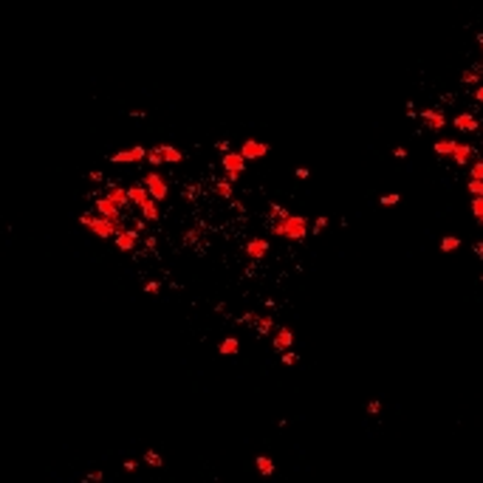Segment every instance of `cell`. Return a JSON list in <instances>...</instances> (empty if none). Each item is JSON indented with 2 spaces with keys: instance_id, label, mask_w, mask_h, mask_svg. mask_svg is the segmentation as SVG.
<instances>
[{
  "instance_id": "obj_34",
  "label": "cell",
  "mask_w": 483,
  "mask_h": 483,
  "mask_svg": "<svg viewBox=\"0 0 483 483\" xmlns=\"http://www.w3.org/2000/svg\"><path fill=\"white\" fill-rule=\"evenodd\" d=\"M142 243H144V249H150V252L158 249V237H156V234H147V232H144V234H142Z\"/></svg>"
},
{
  "instance_id": "obj_22",
  "label": "cell",
  "mask_w": 483,
  "mask_h": 483,
  "mask_svg": "<svg viewBox=\"0 0 483 483\" xmlns=\"http://www.w3.org/2000/svg\"><path fill=\"white\" fill-rule=\"evenodd\" d=\"M161 153H164V161L167 164H181L184 161V150H178L175 144H161Z\"/></svg>"
},
{
  "instance_id": "obj_44",
  "label": "cell",
  "mask_w": 483,
  "mask_h": 483,
  "mask_svg": "<svg viewBox=\"0 0 483 483\" xmlns=\"http://www.w3.org/2000/svg\"><path fill=\"white\" fill-rule=\"evenodd\" d=\"M122 469H125V472H136V469H139V461L128 458V461H122Z\"/></svg>"
},
{
  "instance_id": "obj_51",
  "label": "cell",
  "mask_w": 483,
  "mask_h": 483,
  "mask_svg": "<svg viewBox=\"0 0 483 483\" xmlns=\"http://www.w3.org/2000/svg\"><path fill=\"white\" fill-rule=\"evenodd\" d=\"M229 204H232V209H234V212H243V204H240V201H229Z\"/></svg>"
},
{
  "instance_id": "obj_29",
  "label": "cell",
  "mask_w": 483,
  "mask_h": 483,
  "mask_svg": "<svg viewBox=\"0 0 483 483\" xmlns=\"http://www.w3.org/2000/svg\"><path fill=\"white\" fill-rule=\"evenodd\" d=\"M469 178H483V158H472L469 161Z\"/></svg>"
},
{
  "instance_id": "obj_3",
  "label": "cell",
  "mask_w": 483,
  "mask_h": 483,
  "mask_svg": "<svg viewBox=\"0 0 483 483\" xmlns=\"http://www.w3.org/2000/svg\"><path fill=\"white\" fill-rule=\"evenodd\" d=\"M144 187L150 190V195L158 201V204H164V201L170 198V181H167V175H161L158 170H147L142 175Z\"/></svg>"
},
{
  "instance_id": "obj_15",
  "label": "cell",
  "mask_w": 483,
  "mask_h": 483,
  "mask_svg": "<svg viewBox=\"0 0 483 483\" xmlns=\"http://www.w3.org/2000/svg\"><path fill=\"white\" fill-rule=\"evenodd\" d=\"M277 331V322L271 320V314H257V320H255V334L257 336H271Z\"/></svg>"
},
{
  "instance_id": "obj_38",
  "label": "cell",
  "mask_w": 483,
  "mask_h": 483,
  "mask_svg": "<svg viewBox=\"0 0 483 483\" xmlns=\"http://www.w3.org/2000/svg\"><path fill=\"white\" fill-rule=\"evenodd\" d=\"M88 181H91V184H105L107 178H105V172H102V170H91V172H88Z\"/></svg>"
},
{
  "instance_id": "obj_11",
  "label": "cell",
  "mask_w": 483,
  "mask_h": 483,
  "mask_svg": "<svg viewBox=\"0 0 483 483\" xmlns=\"http://www.w3.org/2000/svg\"><path fill=\"white\" fill-rule=\"evenodd\" d=\"M237 150H240V153L249 158V161H257V158H266V156H269L271 144L260 142V139H246V142H243Z\"/></svg>"
},
{
  "instance_id": "obj_14",
  "label": "cell",
  "mask_w": 483,
  "mask_h": 483,
  "mask_svg": "<svg viewBox=\"0 0 483 483\" xmlns=\"http://www.w3.org/2000/svg\"><path fill=\"white\" fill-rule=\"evenodd\" d=\"M477 156H480V153H477L475 144L458 142V147H455V153H452V161L458 164V167H469V161H472V158H477Z\"/></svg>"
},
{
  "instance_id": "obj_1",
  "label": "cell",
  "mask_w": 483,
  "mask_h": 483,
  "mask_svg": "<svg viewBox=\"0 0 483 483\" xmlns=\"http://www.w3.org/2000/svg\"><path fill=\"white\" fill-rule=\"evenodd\" d=\"M271 234L280 237V240H288V243H303L308 234H311V218H308V215L288 212L285 218L271 223Z\"/></svg>"
},
{
  "instance_id": "obj_6",
  "label": "cell",
  "mask_w": 483,
  "mask_h": 483,
  "mask_svg": "<svg viewBox=\"0 0 483 483\" xmlns=\"http://www.w3.org/2000/svg\"><path fill=\"white\" fill-rule=\"evenodd\" d=\"M102 192H105L110 201H116V204L125 209V212H130L133 209V204H130V192H128V187H122L119 181H105L102 184Z\"/></svg>"
},
{
  "instance_id": "obj_23",
  "label": "cell",
  "mask_w": 483,
  "mask_h": 483,
  "mask_svg": "<svg viewBox=\"0 0 483 483\" xmlns=\"http://www.w3.org/2000/svg\"><path fill=\"white\" fill-rule=\"evenodd\" d=\"M237 350H240V339H237V336H226V339H220V345H218L220 356H234Z\"/></svg>"
},
{
  "instance_id": "obj_49",
  "label": "cell",
  "mask_w": 483,
  "mask_h": 483,
  "mask_svg": "<svg viewBox=\"0 0 483 483\" xmlns=\"http://www.w3.org/2000/svg\"><path fill=\"white\" fill-rule=\"evenodd\" d=\"M393 156H396V158H407V147H393Z\"/></svg>"
},
{
  "instance_id": "obj_30",
  "label": "cell",
  "mask_w": 483,
  "mask_h": 483,
  "mask_svg": "<svg viewBox=\"0 0 483 483\" xmlns=\"http://www.w3.org/2000/svg\"><path fill=\"white\" fill-rule=\"evenodd\" d=\"M280 359H283V365H285V368H291V365H297V362H299V356L294 353V348L283 350V353H280Z\"/></svg>"
},
{
  "instance_id": "obj_50",
  "label": "cell",
  "mask_w": 483,
  "mask_h": 483,
  "mask_svg": "<svg viewBox=\"0 0 483 483\" xmlns=\"http://www.w3.org/2000/svg\"><path fill=\"white\" fill-rule=\"evenodd\" d=\"M407 116H410V119H418V110H415L410 102H407Z\"/></svg>"
},
{
  "instance_id": "obj_35",
  "label": "cell",
  "mask_w": 483,
  "mask_h": 483,
  "mask_svg": "<svg viewBox=\"0 0 483 483\" xmlns=\"http://www.w3.org/2000/svg\"><path fill=\"white\" fill-rule=\"evenodd\" d=\"M255 320H257V314H255V311H246V314H240V317H237V325L255 328Z\"/></svg>"
},
{
  "instance_id": "obj_40",
  "label": "cell",
  "mask_w": 483,
  "mask_h": 483,
  "mask_svg": "<svg viewBox=\"0 0 483 483\" xmlns=\"http://www.w3.org/2000/svg\"><path fill=\"white\" fill-rule=\"evenodd\" d=\"M215 150L223 156V153H229V150H232V142H229V139H218V142H215Z\"/></svg>"
},
{
  "instance_id": "obj_2",
  "label": "cell",
  "mask_w": 483,
  "mask_h": 483,
  "mask_svg": "<svg viewBox=\"0 0 483 483\" xmlns=\"http://www.w3.org/2000/svg\"><path fill=\"white\" fill-rule=\"evenodd\" d=\"M125 218V215H122ZM79 223L85 229H91V234H96L99 240H113L116 234H119V223L110 218H105V215L93 212V215H79Z\"/></svg>"
},
{
  "instance_id": "obj_25",
  "label": "cell",
  "mask_w": 483,
  "mask_h": 483,
  "mask_svg": "<svg viewBox=\"0 0 483 483\" xmlns=\"http://www.w3.org/2000/svg\"><path fill=\"white\" fill-rule=\"evenodd\" d=\"M147 164L150 167H164V153H161V144H156V147H150L147 150Z\"/></svg>"
},
{
  "instance_id": "obj_26",
  "label": "cell",
  "mask_w": 483,
  "mask_h": 483,
  "mask_svg": "<svg viewBox=\"0 0 483 483\" xmlns=\"http://www.w3.org/2000/svg\"><path fill=\"white\" fill-rule=\"evenodd\" d=\"M144 463H147V466H153V469H161V466H164V458L156 452V449H147V452H144Z\"/></svg>"
},
{
  "instance_id": "obj_24",
  "label": "cell",
  "mask_w": 483,
  "mask_h": 483,
  "mask_svg": "<svg viewBox=\"0 0 483 483\" xmlns=\"http://www.w3.org/2000/svg\"><path fill=\"white\" fill-rule=\"evenodd\" d=\"M458 249H461V237H458V234H444V237H441V252H444V255L458 252Z\"/></svg>"
},
{
  "instance_id": "obj_8",
  "label": "cell",
  "mask_w": 483,
  "mask_h": 483,
  "mask_svg": "<svg viewBox=\"0 0 483 483\" xmlns=\"http://www.w3.org/2000/svg\"><path fill=\"white\" fill-rule=\"evenodd\" d=\"M418 119L424 122V128H430V130H444V128L449 125V116L444 113V110H438V107L418 110Z\"/></svg>"
},
{
  "instance_id": "obj_45",
  "label": "cell",
  "mask_w": 483,
  "mask_h": 483,
  "mask_svg": "<svg viewBox=\"0 0 483 483\" xmlns=\"http://www.w3.org/2000/svg\"><path fill=\"white\" fill-rule=\"evenodd\" d=\"M294 175H297L299 181H306V178L311 175V170H308V167H297V170H294Z\"/></svg>"
},
{
  "instance_id": "obj_41",
  "label": "cell",
  "mask_w": 483,
  "mask_h": 483,
  "mask_svg": "<svg viewBox=\"0 0 483 483\" xmlns=\"http://www.w3.org/2000/svg\"><path fill=\"white\" fill-rule=\"evenodd\" d=\"M198 234H201V229H187V232H184V243H195V240H198Z\"/></svg>"
},
{
  "instance_id": "obj_5",
  "label": "cell",
  "mask_w": 483,
  "mask_h": 483,
  "mask_svg": "<svg viewBox=\"0 0 483 483\" xmlns=\"http://www.w3.org/2000/svg\"><path fill=\"white\" fill-rule=\"evenodd\" d=\"M93 212L105 215V218H110V220H119L122 215H128L119 204H116V201L107 198L105 192H96V195H93Z\"/></svg>"
},
{
  "instance_id": "obj_21",
  "label": "cell",
  "mask_w": 483,
  "mask_h": 483,
  "mask_svg": "<svg viewBox=\"0 0 483 483\" xmlns=\"http://www.w3.org/2000/svg\"><path fill=\"white\" fill-rule=\"evenodd\" d=\"M455 147H458V142H455V139H438V142L433 144V150L438 153L441 158H452Z\"/></svg>"
},
{
  "instance_id": "obj_31",
  "label": "cell",
  "mask_w": 483,
  "mask_h": 483,
  "mask_svg": "<svg viewBox=\"0 0 483 483\" xmlns=\"http://www.w3.org/2000/svg\"><path fill=\"white\" fill-rule=\"evenodd\" d=\"M469 212L475 215V218H483V195L472 198V204H469Z\"/></svg>"
},
{
  "instance_id": "obj_48",
  "label": "cell",
  "mask_w": 483,
  "mask_h": 483,
  "mask_svg": "<svg viewBox=\"0 0 483 483\" xmlns=\"http://www.w3.org/2000/svg\"><path fill=\"white\" fill-rule=\"evenodd\" d=\"M223 175H226L229 181H232V184H237V181L243 178V172H223Z\"/></svg>"
},
{
  "instance_id": "obj_46",
  "label": "cell",
  "mask_w": 483,
  "mask_h": 483,
  "mask_svg": "<svg viewBox=\"0 0 483 483\" xmlns=\"http://www.w3.org/2000/svg\"><path fill=\"white\" fill-rule=\"evenodd\" d=\"M184 198H187V201H195V198H198V190H195V187H187V190H184Z\"/></svg>"
},
{
  "instance_id": "obj_7",
  "label": "cell",
  "mask_w": 483,
  "mask_h": 483,
  "mask_svg": "<svg viewBox=\"0 0 483 483\" xmlns=\"http://www.w3.org/2000/svg\"><path fill=\"white\" fill-rule=\"evenodd\" d=\"M142 161H147V147H142V144H133V147L119 150L110 156V164H142Z\"/></svg>"
},
{
  "instance_id": "obj_13",
  "label": "cell",
  "mask_w": 483,
  "mask_h": 483,
  "mask_svg": "<svg viewBox=\"0 0 483 483\" xmlns=\"http://www.w3.org/2000/svg\"><path fill=\"white\" fill-rule=\"evenodd\" d=\"M449 125H452L455 130H461V133H475V130L480 128V119H477L475 113L463 110V113H455L452 119H449Z\"/></svg>"
},
{
  "instance_id": "obj_36",
  "label": "cell",
  "mask_w": 483,
  "mask_h": 483,
  "mask_svg": "<svg viewBox=\"0 0 483 483\" xmlns=\"http://www.w3.org/2000/svg\"><path fill=\"white\" fill-rule=\"evenodd\" d=\"M161 288H164L161 280H147V283H144V294H158Z\"/></svg>"
},
{
  "instance_id": "obj_47",
  "label": "cell",
  "mask_w": 483,
  "mask_h": 483,
  "mask_svg": "<svg viewBox=\"0 0 483 483\" xmlns=\"http://www.w3.org/2000/svg\"><path fill=\"white\" fill-rule=\"evenodd\" d=\"M472 252H475V257H480V260H483V240H475V246H472Z\"/></svg>"
},
{
  "instance_id": "obj_10",
  "label": "cell",
  "mask_w": 483,
  "mask_h": 483,
  "mask_svg": "<svg viewBox=\"0 0 483 483\" xmlns=\"http://www.w3.org/2000/svg\"><path fill=\"white\" fill-rule=\"evenodd\" d=\"M113 243H116V249H119V252H136V249H139V243H142V232L130 226V229H125V232L116 234Z\"/></svg>"
},
{
  "instance_id": "obj_53",
  "label": "cell",
  "mask_w": 483,
  "mask_h": 483,
  "mask_svg": "<svg viewBox=\"0 0 483 483\" xmlns=\"http://www.w3.org/2000/svg\"><path fill=\"white\" fill-rule=\"evenodd\" d=\"M477 43H480V54H483V34H477Z\"/></svg>"
},
{
  "instance_id": "obj_4",
  "label": "cell",
  "mask_w": 483,
  "mask_h": 483,
  "mask_svg": "<svg viewBox=\"0 0 483 483\" xmlns=\"http://www.w3.org/2000/svg\"><path fill=\"white\" fill-rule=\"evenodd\" d=\"M269 252H271V243H269V237H263V234H255V237H249V240L243 243V255L249 257L252 263L266 260Z\"/></svg>"
},
{
  "instance_id": "obj_52",
  "label": "cell",
  "mask_w": 483,
  "mask_h": 483,
  "mask_svg": "<svg viewBox=\"0 0 483 483\" xmlns=\"http://www.w3.org/2000/svg\"><path fill=\"white\" fill-rule=\"evenodd\" d=\"M130 116H133V119H144L147 113H144V110H130Z\"/></svg>"
},
{
  "instance_id": "obj_42",
  "label": "cell",
  "mask_w": 483,
  "mask_h": 483,
  "mask_svg": "<svg viewBox=\"0 0 483 483\" xmlns=\"http://www.w3.org/2000/svg\"><path fill=\"white\" fill-rule=\"evenodd\" d=\"M472 99H475L477 105H483V82H480V85H475V88H472Z\"/></svg>"
},
{
  "instance_id": "obj_37",
  "label": "cell",
  "mask_w": 483,
  "mask_h": 483,
  "mask_svg": "<svg viewBox=\"0 0 483 483\" xmlns=\"http://www.w3.org/2000/svg\"><path fill=\"white\" fill-rule=\"evenodd\" d=\"M147 223H150V220L144 218V215H136V218L130 220V226H133V229H139L142 234H144V229H147Z\"/></svg>"
},
{
  "instance_id": "obj_9",
  "label": "cell",
  "mask_w": 483,
  "mask_h": 483,
  "mask_svg": "<svg viewBox=\"0 0 483 483\" xmlns=\"http://www.w3.org/2000/svg\"><path fill=\"white\" fill-rule=\"evenodd\" d=\"M246 161L249 158L243 156L240 150H229L220 156V170L223 172H246Z\"/></svg>"
},
{
  "instance_id": "obj_20",
  "label": "cell",
  "mask_w": 483,
  "mask_h": 483,
  "mask_svg": "<svg viewBox=\"0 0 483 483\" xmlns=\"http://www.w3.org/2000/svg\"><path fill=\"white\" fill-rule=\"evenodd\" d=\"M480 79H483V68H480V65H475V68H463V74H461V82H463V85H469V88L480 85Z\"/></svg>"
},
{
  "instance_id": "obj_12",
  "label": "cell",
  "mask_w": 483,
  "mask_h": 483,
  "mask_svg": "<svg viewBox=\"0 0 483 483\" xmlns=\"http://www.w3.org/2000/svg\"><path fill=\"white\" fill-rule=\"evenodd\" d=\"M271 348L277 350V353L294 348V331H291V328H288V325H277V331L271 334Z\"/></svg>"
},
{
  "instance_id": "obj_19",
  "label": "cell",
  "mask_w": 483,
  "mask_h": 483,
  "mask_svg": "<svg viewBox=\"0 0 483 483\" xmlns=\"http://www.w3.org/2000/svg\"><path fill=\"white\" fill-rule=\"evenodd\" d=\"M255 466H257V472H260L263 477H271L274 472H277V463L271 461L269 455H257V458H255Z\"/></svg>"
},
{
  "instance_id": "obj_54",
  "label": "cell",
  "mask_w": 483,
  "mask_h": 483,
  "mask_svg": "<svg viewBox=\"0 0 483 483\" xmlns=\"http://www.w3.org/2000/svg\"><path fill=\"white\" fill-rule=\"evenodd\" d=\"M475 220H477V223H480V226H483V218H475Z\"/></svg>"
},
{
  "instance_id": "obj_28",
  "label": "cell",
  "mask_w": 483,
  "mask_h": 483,
  "mask_svg": "<svg viewBox=\"0 0 483 483\" xmlns=\"http://www.w3.org/2000/svg\"><path fill=\"white\" fill-rule=\"evenodd\" d=\"M328 223H331V220H328V215H320V218H314L311 220V234H322L328 229Z\"/></svg>"
},
{
  "instance_id": "obj_27",
  "label": "cell",
  "mask_w": 483,
  "mask_h": 483,
  "mask_svg": "<svg viewBox=\"0 0 483 483\" xmlns=\"http://www.w3.org/2000/svg\"><path fill=\"white\" fill-rule=\"evenodd\" d=\"M466 192L472 195V198L483 195V178H469V181H466Z\"/></svg>"
},
{
  "instance_id": "obj_33",
  "label": "cell",
  "mask_w": 483,
  "mask_h": 483,
  "mask_svg": "<svg viewBox=\"0 0 483 483\" xmlns=\"http://www.w3.org/2000/svg\"><path fill=\"white\" fill-rule=\"evenodd\" d=\"M269 215L274 220H280V218H285V215H288V209H285V206H280V204H269Z\"/></svg>"
},
{
  "instance_id": "obj_17",
  "label": "cell",
  "mask_w": 483,
  "mask_h": 483,
  "mask_svg": "<svg viewBox=\"0 0 483 483\" xmlns=\"http://www.w3.org/2000/svg\"><path fill=\"white\" fill-rule=\"evenodd\" d=\"M128 192H130V204H133V209H139V206H142L147 198H153V195H150V190L144 187V181H139V184H130Z\"/></svg>"
},
{
  "instance_id": "obj_18",
  "label": "cell",
  "mask_w": 483,
  "mask_h": 483,
  "mask_svg": "<svg viewBox=\"0 0 483 483\" xmlns=\"http://www.w3.org/2000/svg\"><path fill=\"white\" fill-rule=\"evenodd\" d=\"M139 215H144L150 223H158V220H161V212H158V201H156V198H147L142 206H139Z\"/></svg>"
},
{
  "instance_id": "obj_16",
  "label": "cell",
  "mask_w": 483,
  "mask_h": 483,
  "mask_svg": "<svg viewBox=\"0 0 483 483\" xmlns=\"http://www.w3.org/2000/svg\"><path fill=\"white\" fill-rule=\"evenodd\" d=\"M212 192H215V198H220V201H232L234 198V184L223 175V178H218V181L212 184Z\"/></svg>"
},
{
  "instance_id": "obj_43",
  "label": "cell",
  "mask_w": 483,
  "mask_h": 483,
  "mask_svg": "<svg viewBox=\"0 0 483 483\" xmlns=\"http://www.w3.org/2000/svg\"><path fill=\"white\" fill-rule=\"evenodd\" d=\"M99 480H105V472H99V469H96V472H91V475L85 477V483H99Z\"/></svg>"
},
{
  "instance_id": "obj_32",
  "label": "cell",
  "mask_w": 483,
  "mask_h": 483,
  "mask_svg": "<svg viewBox=\"0 0 483 483\" xmlns=\"http://www.w3.org/2000/svg\"><path fill=\"white\" fill-rule=\"evenodd\" d=\"M398 201H401V195H398V192H387V195H382V198H379V204H382V206H396Z\"/></svg>"
},
{
  "instance_id": "obj_39",
  "label": "cell",
  "mask_w": 483,
  "mask_h": 483,
  "mask_svg": "<svg viewBox=\"0 0 483 483\" xmlns=\"http://www.w3.org/2000/svg\"><path fill=\"white\" fill-rule=\"evenodd\" d=\"M365 410H368V415H379V412H382V401H379V398H370Z\"/></svg>"
}]
</instances>
